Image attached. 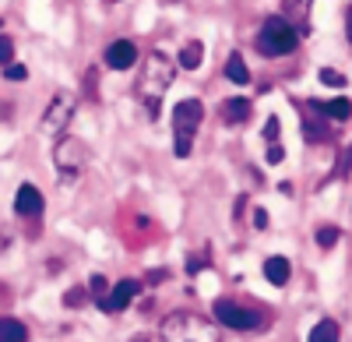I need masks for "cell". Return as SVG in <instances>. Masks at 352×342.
I'll return each instance as SVG.
<instances>
[{"label":"cell","mask_w":352,"mask_h":342,"mask_svg":"<svg viewBox=\"0 0 352 342\" xmlns=\"http://www.w3.org/2000/svg\"><path fill=\"white\" fill-rule=\"evenodd\" d=\"M173 85V64L166 53H152L148 61L141 64V74H138V96L144 99L152 117H159V106H162V92Z\"/></svg>","instance_id":"1"},{"label":"cell","mask_w":352,"mask_h":342,"mask_svg":"<svg viewBox=\"0 0 352 342\" xmlns=\"http://www.w3.org/2000/svg\"><path fill=\"white\" fill-rule=\"evenodd\" d=\"M204 120V106L197 99H184L180 106L173 109V134H176V159H187L194 149V134Z\"/></svg>","instance_id":"2"},{"label":"cell","mask_w":352,"mask_h":342,"mask_svg":"<svg viewBox=\"0 0 352 342\" xmlns=\"http://www.w3.org/2000/svg\"><path fill=\"white\" fill-rule=\"evenodd\" d=\"M296 39H300V32L285 18H268L261 28V36H257V50L268 56H282L289 50H296Z\"/></svg>","instance_id":"3"},{"label":"cell","mask_w":352,"mask_h":342,"mask_svg":"<svg viewBox=\"0 0 352 342\" xmlns=\"http://www.w3.org/2000/svg\"><path fill=\"white\" fill-rule=\"evenodd\" d=\"M215 318H219L226 328H257V325H261L257 310L240 307L236 300H219V303H215Z\"/></svg>","instance_id":"4"},{"label":"cell","mask_w":352,"mask_h":342,"mask_svg":"<svg viewBox=\"0 0 352 342\" xmlns=\"http://www.w3.org/2000/svg\"><path fill=\"white\" fill-rule=\"evenodd\" d=\"M53 159H56V166L64 169V173H78V169L85 166V159H88V152H85V145L81 141H74V138H64L60 145H56V152H53Z\"/></svg>","instance_id":"5"},{"label":"cell","mask_w":352,"mask_h":342,"mask_svg":"<svg viewBox=\"0 0 352 342\" xmlns=\"http://www.w3.org/2000/svg\"><path fill=\"white\" fill-rule=\"evenodd\" d=\"M71 113H74V103H71V96H53V103H50V109H46V120H43V131L46 134H56L67 120H71Z\"/></svg>","instance_id":"6"},{"label":"cell","mask_w":352,"mask_h":342,"mask_svg":"<svg viewBox=\"0 0 352 342\" xmlns=\"http://www.w3.org/2000/svg\"><path fill=\"white\" fill-rule=\"evenodd\" d=\"M102 61H106L113 71H127V67H134V64H138V46H134L131 39H116V43L106 50Z\"/></svg>","instance_id":"7"},{"label":"cell","mask_w":352,"mask_h":342,"mask_svg":"<svg viewBox=\"0 0 352 342\" xmlns=\"http://www.w3.org/2000/svg\"><path fill=\"white\" fill-rule=\"evenodd\" d=\"M138 290H141V282H134V279H120V282H116V286L106 293L102 307H106V310H124V307L138 297Z\"/></svg>","instance_id":"8"},{"label":"cell","mask_w":352,"mask_h":342,"mask_svg":"<svg viewBox=\"0 0 352 342\" xmlns=\"http://www.w3.org/2000/svg\"><path fill=\"white\" fill-rule=\"evenodd\" d=\"M14 212L25 215V219L43 215V194H39L32 184H21V187H18V197H14Z\"/></svg>","instance_id":"9"},{"label":"cell","mask_w":352,"mask_h":342,"mask_svg":"<svg viewBox=\"0 0 352 342\" xmlns=\"http://www.w3.org/2000/svg\"><path fill=\"white\" fill-rule=\"evenodd\" d=\"M222 120L226 124H247L250 120V99H226L222 103Z\"/></svg>","instance_id":"10"},{"label":"cell","mask_w":352,"mask_h":342,"mask_svg":"<svg viewBox=\"0 0 352 342\" xmlns=\"http://www.w3.org/2000/svg\"><path fill=\"white\" fill-rule=\"evenodd\" d=\"M264 275H268V282H272V286H285V282H289V275H292V268H289V258H282V254L268 258V261H264Z\"/></svg>","instance_id":"11"},{"label":"cell","mask_w":352,"mask_h":342,"mask_svg":"<svg viewBox=\"0 0 352 342\" xmlns=\"http://www.w3.org/2000/svg\"><path fill=\"white\" fill-rule=\"evenodd\" d=\"M0 342H28V328L14 318H0Z\"/></svg>","instance_id":"12"},{"label":"cell","mask_w":352,"mask_h":342,"mask_svg":"<svg viewBox=\"0 0 352 342\" xmlns=\"http://www.w3.org/2000/svg\"><path fill=\"white\" fill-rule=\"evenodd\" d=\"M285 14L296 18V21H292V28H296V32H303L307 18H310V0H285Z\"/></svg>","instance_id":"13"},{"label":"cell","mask_w":352,"mask_h":342,"mask_svg":"<svg viewBox=\"0 0 352 342\" xmlns=\"http://www.w3.org/2000/svg\"><path fill=\"white\" fill-rule=\"evenodd\" d=\"M201 56H204V46H201L197 39H190V43L180 50V64H184L187 71H197V67H201Z\"/></svg>","instance_id":"14"},{"label":"cell","mask_w":352,"mask_h":342,"mask_svg":"<svg viewBox=\"0 0 352 342\" xmlns=\"http://www.w3.org/2000/svg\"><path fill=\"white\" fill-rule=\"evenodd\" d=\"M310 342H338V325H335L331 318L317 321L314 332H310Z\"/></svg>","instance_id":"15"},{"label":"cell","mask_w":352,"mask_h":342,"mask_svg":"<svg viewBox=\"0 0 352 342\" xmlns=\"http://www.w3.org/2000/svg\"><path fill=\"white\" fill-rule=\"evenodd\" d=\"M226 78L236 81V85H247L250 81V71H247V64L240 61V56H229V61H226Z\"/></svg>","instance_id":"16"},{"label":"cell","mask_w":352,"mask_h":342,"mask_svg":"<svg viewBox=\"0 0 352 342\" xmlns=\"http://www.w3.org/2000/svg\"><path fill=\"white\" fill-rule=\"evenodd\" d=\"M324 113L331 120H349L352 117V103L349 99H331V103H324Z\"/></svg>","instance_id":"17"},{"label":"cell","mask_w":352,"mask_h":342,"mask_svg":"<svg viewBox=\"0 0 352 342\" xmlns=\"http://www.w3.org/2000/svg\"><path fill=\"white\" fill-rule=\"evenodd\" d=\"M88 293H92L99 303L106 300V293H109V282L102 279V275H92V279H88Z\"/></svg>","instance_id":"18"},{"label":"cell","mask_w":352,"mask_h":342,"mask_svg":"<svg viewBox=\"0 0 352 342\" xmlns=\"http://www.w3.org/2000/svg\"><path fill=\"white\" fill-rule=\"evenodd\" d=\"M317 244L320 247H335L338 244V226H320V230H317Z\"/></svg>","instance_id":"19"},{"label":"cell","mask_w":352,"mask_h":342,"mask_svg":"<svg viewBox=\"0 0 352 342\" xmlns=\"http://www.w3.org/2000/svg\"><path fill=\"white\" fill-rule=\"evenodd\" d=\"M320 81H324V85H335V89H342V85H345V78H342L338 71H331V67L320 71Z\"/></svg>","instance_id":"20"},{"label":"cell","mask_w":352,"mask_h":342,"mask_svg":"<svg viewBox=\"0 0 352 342\" xmlns=\"http://www.w3.org/2000/svg\"><path fill=\"white\" fill-rule=\"evenodd\" d=\"M25 74H28V71H25V67H21V64H4V78H11V81H14V78H18V81H21V78H25Z\"/></svg>","instance_id":"21"},{"label":"cell","mask_w":352,"mask_h":342,"mask_svg":"<svg viewBox=\"0 0 352 342\" xmlns=\"http://www.w3.org/2000/svg\"><path fill=\"white\" fill-rule=\"evenodd\" d=\"M275 138H278V120L272 117V120H268V127H264V141H272V145H275Z\"/></svg>","instance_id":"22"},{"label":"cell","mask_w":352,"mask_h":342,"mask_svg":"<svg viewBox=\"0 0 352 342\" xmlns=\"http://www.w3.org/2000/svg\"><path fill=\"white\" fill-rule=\"evenodd\" d=\"M64 303L67 307H78V303H85V293H78V290L74 293H64Z\"/></svg>","instance_id":"23"},{"label":"cell","mask_w":352,"mask_h":342,"mask_svg":"<svg viewBox=\"0 0 352 342\" xmlns=\"http://www.w3.org/2000/svg\"><path fill=\"white\" fill-rule=\"evenodd\" d=\"M282 156H285V152L278 149V141H275V145L268 149V162H282Z\"/></svg>","instance_id":"24"},{"label":"cell","mask_w":352,"mask_h":342,"mask_svg":"<svg viewBox=\"0 0 352 342\" xmlns=\"http://www.w3.org/2000/svg\"><path fill=\"white\" fill-rule=\"evenodd\" d=\"M254 222H257V230H264V226H268V212H257Z\"/></svg>","instance_id":"25"},{"label":"cell","mask_w":352,"mask_h":342,"mask_svg":"<svg viewBox=\"0 0 352 342\" xmlns=\"http://www.w3.org/2000/svg\"><path fill=\"white\" fill-rule=\"evenodd\" d=\"M349 39H352V18H349Z\"/></svg>","instance_id":"26"},{"label":"cell","mask_w":352,"mask_h":342,"mask_svg":"<svg viewBox=\"0 0 352 342\" xmlns=\"http://www.w3.org/2000/svg\"><path fill=\"white\" fill-rule=\"evenodd\" d=\"M102 4H116V0H102Z\"/></svg>","instance_id":"27"},{"label":"cell","mask_w":352,"mask_h":342,"mask_svg":"<svg viewBox=\"0 0 352 342\" xmlns=\"http://www.w3.org/2000/svg\"><path fill=\"white\" fill-rule=\"evenodd\" d=\"M0 28H4V21H0Z\"/></svg>","instance_id":"28"}]
</instances>
